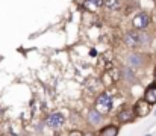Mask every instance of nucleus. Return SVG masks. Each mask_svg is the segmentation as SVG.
<instances>
[{
	"label": "nucleus",
	"mask_w": 156,
	"mask_h": 136,
	"mask_svg": "<svg viewBox=\"0 0 156 136\" xmlns=\"http://www.w3.org/2000/svg\"><path fill=\"white\" fill-rule=\"evenodd\" d=\"M155 113H156V112H155Z\"/></svg>",
	"instance_id": "obj_15"
},
{
	"label": "nucleus",
	"mask_w": 156,
	"mask_h": 136,
	"mask_svg": "<svg viewBox=\"0 0 156 136\" xmlns=\"http://www.w3.org/2000/svg\"><path fill=\"white\" fill-rule=\"evenodd\" d=\"M112 97L108 94V92H103L99 95V98L96 100V109L100 112V113H109L111 109H112Z\"/></svg>",
	"instance_id": "obj_1"
},
{
	"label": "nucleus",
	"mask_w": 156,
	"mask_h": 136,
	"mask_svg": "<svg viewBox=\"0 0 156 136\" xmlns=\"http://www.w3.org/2000/svg\"><path fill=\"white\" fill-rule=\"evenodd\" d=\"M105 6L111 11H117L121 8V0H106L105 2Z\"/></svg>",
	"instance_id": "obj_12"
},
{
	"label": "nucleus",
	"mask_w": 156,
	"mask_h": 136,
	"mask_svg": "<svg viewBox=\"0 0 156 136\" xmlns=\"http://www.w3.org/2000/svg\"><path fill=\"white\" fill-rule=\"evenodd\" d=\"M155 79H156V68H155Z\"/></svg>",
	"instance_id": "obj_14"
},
{
	"label": "nucleus",
	"mask_w": 156,
	"mask_h": 136,
	"mask_svg": "<svg viewBox=\"0 0 156 136\" xmlns=\"http://www.w3.org/2000/svg\"><path fill=\"white\" fill-rule=\"evenodd\" d=\"M144 98H146L150 104H156V85H150V86L146 89Z\"/></svg>",
	"instance_id": "obj_7"
},
{
	"label": "nucleus",
	"mask_w": 156,
	"mask_h": 136,
	"mask_svg": "<svg viewBox=\"0 0 156 136\" xmlns=\"http://www.w3.org/2000/svg\"><path fill=\"white\" fill-rule=\"evenodd\" d=\"M121 76H123V79H124L127 83H133V82H135V74H133V71H132L129 67H124V68L121 70Z\"/></svg>",
	"instance_id": "obj_9"
},
{
	"label": "nucleus",
	"mask_w": 156,
	"mask_h": 136,
	"mask_svg": "<svg viewBox=\"0 0 156 136\" xmlns=\"http://www.w3.org/2000/svg\"><path fill=\"white\" fill-rule=\"evenodd\" d=\"M155 2H156V0H155Z\"/></svg>",
	"instance_id": "obj_16"
},
{
	"label": "nucleus",
	"mask_w": 156,
	"mask_h": 136,
	"mask_svg": "<svg viewBox=\"0 0 156 136\" xmlns=\"http://www.w3.org/2000/svg\"><path fill=\"white\" fill-rule=\"evenodd\" d=\"M100 135L103 136H117L118 135V127L117 126H106L100 130Z\"/></svg>",
	"instance_id": "obj_10"
},
{
	"label": "nucleus",
	"mask_w": 156,
	"mask_h": 136,
	"mask_svg": "<svg viewBox=\"0 0 156 136\" xmlns=\"http://www.w3.org/2000/svg\"><path fill=\"white\" fill-rule=\"evenodd\" d=\"M118 118H120V121H121V123H130V121L135 118V112H133V110H130V109H124V110H121V112H120Z\"/></svg>",
	"instance_id": "obj_8"
},
{
	"label": "nucleus",
	"mask_w": 156,
	"mask_h": 136,
	"mask_svg": "<svg viewBox=\"0 0 156 136\" xmlns=\"http://www.w3.org/2000/svg\"><path fill=\"white\" fill-rule=\"evenodd\" d=\"M64 121H65V117H64L62 113H59V112H55L52 115H49L47 120H46L47 126H49V127H53V129L61 127V126L64 124Z\"/></svg>",
	"instance_id": "obj_5"
},
{
	"label": "nucleus",
	"mask_w": 156,
	"mask_h": 136,
	"mask_svg": "<svg viewBox=\"0 0 156 136\" xmlns=\"http://www.w3.org/2000/svg\"><path fill=\"white\" fill-rule=\"evenodd\" d=\"M132 23H133V26H135L136 29H146V27L149 26V23H150V17H149L146 12H140V14H136V15L133 17Z\"/></svg>",
	"instance_id": "obj_4"
},
{
	"label": "nucleus",
	"mask_w": 156,
	"mask_h": 136,
	"mask_svg": "<svg viewBox=\"0 0 156 136\" xmlns=\"http://www.w3.org/2000/svg\"><path fill=\"white\" fill-rule=\"evenodd\" d=\"M150 103L146 100V98H143V100H138L136 103H135V107H133V112H135V115L136 117H140V118H144V117H147L149 115V112H150Z\"/></svg>",
	"instance_id": "obj_2"
},
{
	"label": "nucleus",
	"mask_w": 156,
	"mask_h": 136,
	"mask_svg": "<svg viewBox=\"0 0 156 136\" xmlns=\"http://www.w3.org/2000/svg\"><path fill=\"white\" fill-rule=\"evenodd\" d=\"M102 115H103V113H100L97 109H96V110H90V112H88V121H90L93 126H99V124L102 123V120H103Z\"/></svg>",
	"instance_id": "obj_6"
},
{
	"label": "nucleus",
	"mask_w": 156,
	"mask_h": 136,
	"mask_svg": "<svg viewBox=\"0 0 156 136\" xmlns=\"http://www.w3.org/2000/svg\"><path fill=\"white\" fill-rule=\"evenodd\" d=\"M124 44L129 45V47H138V45H141L143 44L141 33L136 32V30L126 32V33H124Z\"/></svg>",
	"instance_id": "obj_3"
},
{
	"label": "nucleus",
	"mask_w": 156,
	"mask_h": 136,
	"mask_svg": "<svg viewBox=\"0 0 156 136\" xmlns=\"http://www.w3.org/2000/svg\"><path fill=\"white\" fill-rule=\"evenodd\" d=\"M129 64H130V67H141V65H143L141 54H136V53L130 54V56H129Z\"/></svg>",
	"instance_id": "obj_11"
},
{
	"label": "nucleus",
	"mask_w": 156,
	"mask_h": 136,
	"mask_svg": "<svg viewBox=\"0 0 156 136\" xmlns=\"http://www.w3.org/2000/svg\"><path fill=\"white\" fill-rule=\"evenodd\" d=\"M85 3H87V5H91V6H94V8L103 6V0H85Z\"/></svg>",
	"instance_id": "obj_13"
}]
</instances>
